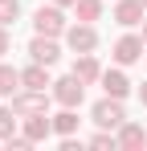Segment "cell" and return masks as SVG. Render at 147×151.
<instances>
[{"label":"cell","mask_w":147,"mask_h":151,"mask_svg":"<svg viewBox=\"0 0 147 151\" xmlns=\"http://www.w3.org/2000/svg\"><path fill=\"white\" fill-rule=\"evenodd\" d=\"M74 12H78V21H102V12H106V0H78L74 4Z\"/></svg>","instance_id":"e0dca14e"},{"label":"cell","mask_w":147,"mask_h":151,"mask_svg":"<svg viewBox=\"0 0 147 151\" xmlns=\"http://www.w3.org/2000/svg\"><path fill=\"white\" fill-rule=\"evenodd\" d=\"M139 102H143V106H147V82H143V86H139Z\"/></svg>","instance_id":"44dd1931"},{"label":"cell","mask_w":147,"mask_h":151,"mask_svg":"<svg viewBox=\"0 0 147 151\" xmlns=\"http://www.w3.org/2000/svg\"><path fill=\"white\" fill-rule=\"evenodd\" d=\"M17 90H21V70L0 57V98H12Z\"/></svg>","instance_id":"9a60e30c"},{"label":"cell","mask_w":147,"mask_h":151,"mask_svg":"<svg viewBox=\"0 0 147 151\" xmlns=\"http://www.w3.org/2000/svg\"><path fill=\"white\" fill-rule=\"evenodd\" d=\"M21 86H24V90H49V86H53L49 65H41V61H29V65L21 70Z\"/></svg>","instance_id":"4fadbf2b"},{"label":"cell","mask_w":147,"mask_h":151,"mask_svg":"<svg viewBox=\"0 0 147 151\" xmlns=\"http://www.w3.org/2000/svg\"><path fill=\"white\" fill-rule=\"evenodd\" d=\"M4 53H12V33H8V25H0V57Z\"/></svg>","instance_id":"ffe728a7"},{"label":"cell","mask_w":147,"mask_h":151,"mask_svg":"<svg viewBox=\"0 0 147 151\" xmlns=\"http://www.w3.org/2000/svg\"><path fill=\"white\" fill-rule=\"evenodd\" d=\"M78 127H82V119H78V110H74V106H61V110L53 114V135H57V139L78 135Z\"/></svg>","instance_id":"5bb4252c"},{"label":"cell","mask_w":147,"mask_h":151,"mask_svg":"<svg viewBox=\"0 0 147 151\" xmlns=\"http://www.w3.org/2000/svg\"><path fill=\"white\" fill-rule=\"evenodd\" d=\"M90 123L102 127V131H119L127 123V110H122V98H110V94H102V98L90 106Z\"/></svg>","instance_id":"7a4b0ae2"},{"label":"cell","mask_w":147,"mask_h":151,"mask_svg":"<svg viewBox=\"0 0 147 151\" xmlns=\"http://www.w3.org/2000/svg\"><path fill=\"white\" fill-rule=\"evenodd\" d=\"M53 4H61V8H74V4H78V0H53Z\"/></svg>","instance_id":"7402d4cb"},{"label":"cell","mask_w":147,"mask_h":151,"mask_svg":"<svg viewBox=\"0 0 147 151\" xmlns=\"http://www.w3.org/2000/svg\"><path fill=\"white\" fill-rule=\"evenodd\" d=\"M115 139H119V151H143L147 147V131H143V123H135V119H127V123L115 131Z\"/></svg>","instance_id":"8fae6325"},{"label":"cell","mask_w":147,"mask_h":151,"mask_svg":"<svg viewBox=\"0 0 147 151\" xmlns=\"http://www.w3.org/2000/svg\"><path fill=\"white\" fill-rule=\"evenodd\" d=\"M66 29H70V21H66V8L61 4H41L37 12H33V33H41V37H66Z\"/></svg>","instance_id":"6da1fadb"},{"label":"cell","mask_w":147,"mask_h":151,"mask_svg":"<svg viewBox=\"0 0 147 151\" xmlns=\"http://www.w3.org/2000/svg\"><path fill=\"white\" fill-rule=\"evenodd\" d=\"M110 21L122 25V29H139V25L147 21V4H143V0H115Z\"/></svg>","instance_id":"ba28073f"},{"label":"cell","mask_w":147,"mask_h":151,"mask_svg":"<svg viewBox=\"0 0 147 151\" xmlns=\"http://www.w3.org/2000/svg\"><path fill=\"white\" fill-rule=\"evenodd\" d=\"M66 49L70 53H94L98 49V29L90 25V21H74L70 29H66Z\"/></svg>","instance_id":"5b68a950"},{"label":"cell","mask_w":147,"mask_h":151,"mask_svg":"<svg viewBox=\"0 0 147 151\" xmlns=\"http://www.w3.org/2000/svg\"><path fill=\"white\" fill-rule=\"evenodd\" d=\"M143 49H147V41H143V33H122L119 41L110 45V61L115 65H135V61H143Z\"/></svg>","instance_id":"277c9868"},{"label":"cell","mask_w":147,"mask_h":151,"mask_svg":"<svg viewBox=\"0 0 147 151\" xmlns=\"http://www.w3.org/2000/svg\"><path fill=\"white\" fill-rule=\"evenodd\" d=\"M98 86H102V94L127 102V98H131V78H127V65H110V70H102Z\"/></svg>","instance_id":"9c48e42d"},{"label":"cell","mask_w":147,"mask_h":151,"mask_svg":"<svg viewBox=\"0 0 147 151\" xmlns=\"http://www.w3.org/2000/svg\"><path fill=\"white\" fill-rule=\"evenodd\" d=\"M86 147H94V151H119V139H115V131H102V127H98L94 135L86 139Z\"/></svg>","instance_id":"ac0fdd59"},{"label":"cell","mask_w":147,"mask_h":151,"mask_svg":"<svg viewBox=\"0 0 147 151\" xmlns=\"http://www.w3.org/2000/svg\"><path fill=\"white\" fill-rule=\"evenodd\" d=\"M49 94H53V102H57V106H74V110H78V106L86 102V82H82V78L70 70L66 78H53Z\"/></svg>","instance_id":"3957f363"},{"label":"cell","mask_w":147,"mask_h":151,"mask_svg":"<svg viewBox=\"0 0 147 151\" xmlns=\"http://www.w3.org/2000/svg\"><path fill=\"white\" fill-rule=\"evenodd\" d=\"M74 74L82 78L86 86H98V78H102V61H98V53H74Z\"/></svg>","instance_id":"7c38bea8"},{"label":"cell","mask_w":147,"mask_h":151,"mask_svg":"<svg viewBox=\"0 0 147 151\" xmlns=\"http://www.w3.org/2000/svg\"><path fill=\"white\" fill-rule=\"evenodd\" d=\"M139 29H143V41H147V21H143V25H139Z\"/></svg>","instance_id":"603a6c76"},{"label":"cell","mask_w":147,"mask_h":151,"mask_svg":"<svg viewBox=\"0 0 147 151\" xmlns=\"http://www.w3.org/2000/svg\"><path fill=\"white\" fill-rule=\"evenodd\" d=\"M21 21V0H0V25H17Z\"/></svg>","instance_id":"d6986e66"},{"label":"cell","mask_w":147,"mask_h":151,"mask_svg":"<svg viewBox=\"0 0 147 151\" xmlns=\"http://www.w3.org/2000/svg\"><path fill=\"white\" fill-rule=\"evenodd\" d=\"M143 4H147V0H143Z\"/></svg>","instance_id":"cb8c5ba5"},{"label":"cell","mask_w":147,"mask_h":151,"mask_svg":"<svg viewBox=\"0 0 147 151\" xmlns=\"http://www.w3.org/2000/svg\"><path fill=\"white\" fill-rule=\"evenodd\" d=\"M29 61H41V65H57L61 61V37H41V33H33V41H29Z\"/></svg>","instance_id":"8992f818"},{"label":"cell","mask_w":147,"mask_h":151,"mask_svg":"<svg viewBox=\"0 0 147 151\" xmlns=\"http://www.w3.org/2000/svg\"><path fill=\"white\" fill-rule=\"evenodd\" d=\"M8 102H12V110H17V114L24 119V114H37V110H49V102H53V94H49V90H24V86H21V90H17V94H12Z\"/></svg>","instance_id":"52a82bcc"},{"label":"cell","mask_w":147,"mask_h":151,"mask_svg":"<svg viewBox=\"0 0 147 151\" xmlns=\"http://www.w3.org/2000/svg\"><path fill=\"white\" fill-rule=\"evenodd\" d=\"M17 131H21V114H17L12 102H8V106H0V143H8Z\"/></svg>","instance_id":"2e32d148"},{"label":"cell","mask_w":147,"mask_h":151,"mask_svg":"<svg viewBox=\"0 0 147 151\" xmlns=\"http://www.w3.org/2000/svg\"><path fill=\"white\" fill-rule=\"evenodd\" d=\"M21 135H29L33 143H45L49 135H53V114H49V110L24 114V119H21Z\"/></svg>","instance_id":"30bf717a"}]
</instances>
